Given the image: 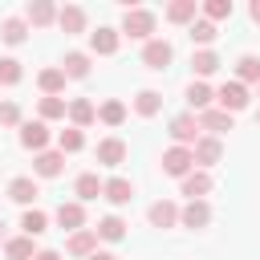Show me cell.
<instances>
[{
  "mask_svg": "<svg viewBox=\"0 0 260 260\" xmlns=\"http://www.w3.org/2000/svg\"><path fill=\"white\" fill-rule=\"evenodd\" d=\"M122 32L134 37V41H146V37L154 32V12H146V8H126V16H122Z\"/></svg>",
  "mask_w": 260,
  "mask_h": 260,
  "instance_id": "1",
  "label": "cell"
},
{
  "mask_svg": "<svg viewBox=\"0 0 260 260\" xmlns=\"http://www.w3.org/2000/svg\"><path fill=\"white\" fill-rule=\"evenodd\" d=\"M215 98H219V106H223V114H236V110H244V106H248V89H244L240 81H223Z\"/></svg>",
  "mask_w": 260,
  "mask_h": 260,
  "instance_id": "2",
  "label": "cell"
},
{
  "mask_svg": "<svg viewBox=\"0 0 260 260\" xmlns=\"http://www.w3.org/2000/svg\"><path fill=\"white\" fill-rule=\"evenodd\" d=\"M191 167H195V158H191L187 146H171V150L162 154V171H167V175H179V179H183Z\"/></svg>",
  "mask_w": 260,
  "mask_h": 260,
  "instance_id": "3",
  "label": "cell"
},
{
  "mask_svg": "<svg viewBox=\"0 0 260 260\" xmlns=\"http://www.w3.org/2000/svg\"><path fill=\"white\" fill-rule=\"evenodd\" d=\"M171 57H175V49L167 41H146V49H142V65H150V69H167Z\"/></svg>",
  "mask_w": 260,
  "mask_h": 260,
  "instance_id": "4",
  "label": "cell"
},
{
  "mask_svg": "<svg viewBox=\"0 0 260 260\" xmlns=\"http://www.w3.org/2000/svg\"><path fill=\"white\" fill-rule=\"evenodd\" d=\"M219 154H223L219 138H195V146H191V158H195L199 167H211V162H219Z\"/></svg>",
  "mask_w": 260,
  "mask_h": 260,
  "instance_id": "5",
  "label": "cell"
},
{
  "mask_svg": "<svg viewBox=\"0 0 260 260\" xmlns=\"http://www.w3.org/2000/svg\"><path fill=\"white\" fill-rule=\"evenodd\" d=\"M195 134H199V118H191V114H179V118L171 122V138H175L179 146L195 142Z\"/></svg>",
  "mask_w": 260,
  "mask_h": 260,
  "instance_id": "6",
  "label": "cell"
},
{
  "mask_svg": "<svg viewBox=\"0 0 260 260\" xmlns=\"http://www.w3.org/2000/svg\"><path fill=\"white\" fill-rule=\"evenodd\" d=\"M20 142H24L28 150L41 154L45 142H49V126H45V122H24V126H20Z\"/></svg>",
  "mask_w": 260,
  "mask_h": 260,
  "instance_id": "7",
  "label": "cell"
},
{
  "mask_svg": "<svg viewBox=\"0 0 260 260\" xmlns=\"http://www.w3.org/2000/svg\"><path fill=\"white\" fill-rule=\"evenodd\" d=\"M179 219H183L187 228H207V223H211V207H207L203 199H191V203L179 211Z\"/></svg>",
  "mask_w": 260,
  "mask_h": 260,
  "instance_id": "8",
  "label": "cell"
},
{
  "mask_svg": "<svg viewBox=\"0 0 260 260\" xmlns=\"http://www.w3.org/2000/svg\"><path fill=\"white\" fill-rule=\"evenodd\" d=\"M126 158V142L122 138H106V142H98V162L102 167H118Z\"/></svg>",
  "mask_w": 260,
  "mask_h": 260,
  "instance_id": "9",
  "label": "cell"
},
{
  "mask_svg": "<svg viewBox=\"0 0 260 260\" xmlns=\"http://www.w3.org/2000/svg\"><path fill=\"white\" fill-rule=\"evenodd\" d=\"M32 167H37V175L53 179V175H61V167H65V154H61V150H41V154L32 158Z\"/></svg>",
  "mask_w": 260,
  "mask_h": 260,
  "instance_id": "10",
  "label": "cell"
},
{
  "mask_svg": "<svg viewBox=\"0 0 260 260\" xmlns=\"http://www.w3.org/2000/svg\"><path fill=\"white\" fill-rule=\"evenodd\" d=\"M207 191H211V175H207V171H187V175H183V195L203 199Z\"/></svg>",
  "mask_w": 260,
  "mask_h": 260,
  "instance_id": "11",
  "label": "cell"
},
{
  "mask_svg": "<svg viewBox=\"0 0 260 260\" xmlns=\"http://www.w3.org/2000/svg\"><path fill=\"white\" fill-rule=\"evenodd\" d=\"M102 195H106L110 203H118V207H122V203H130V199H134V183H130V179H110V183H102Z\"/></svg>",
  "mask_w": 260,
  "mask_h": 260,
  "instance_id": "12",
  "label": "cell"
},
{
  "mask_svg": "<svg viewBox=\"0 0 260 260\" xmlns=\"http://www.w3.org/2000/svg\"><path fill=\"white\" fill-rule=\"evenodd\" d=\"M57 223H61L65 232H81V223H85L81 203H61V207H57Z\"/></svg>",
  "mask_w": 260,
  "mask_h": 260,
  "instance_id": "13",
  "label": "cell"
},
{
  "mask_svg": "<svg viewBox=\"0 0 260 260\" xmlns=\"http://www.w3.org/2000/svg\"><path fill=\"white\" fill-rule=\"evenodd\" d=\"M41 191H37V183L28 179V175H20V179H12L8 183V199H16V203H32Z\"/></svg>",
  "mask_w": 260,
  "mask_h": 260,
  "instance_id": "14",
  "label": "cell"
},
{
  "mask_svg": "<svg viewBox=\"0 0 260 260\" xmlns=\"http://www.w3.org/2000/svg\"><path fill=\"white\" fill-rule=\"evenodd\" d=\"M57 24H61L65 32H81V28H85V12H81L77 4H65V8L57 12Z\"/></svg>",
  "mask_w": 260,
  "mask_h": 260,
  "instance_id": "15",
  "label": "cell"
},
{
  "mask_svg": "<svg viewBox=\"0 0 260 260\" xmlns=\"http://www.w3.org/2000/svg\"><path fill=\"white\" fill-rule=\"evenodd\" d=\"M199 130L223 134V130H232V114H223V110H203V114H199Z\"/></svg>",
  "mask_w": 260,
  "mask_h": 260,
  "instance_id": "16",
  "label": "cell"
},
{
  "mask_svg": "<svg viewBox=\"0 0 260 260\" xmlns=\"http://www.w3.org/2000/svg\"><path fill=\"white\" fill-rule=\"evenodd\" d=\"M69 252L73 256H93L98 252V232H73L69 236Z\"/></svg>",
  "mask_w": 260,
  "mask_h": 260,
  "instance_id": "17",
  "label": "cell"
},
{
  "mask_svg": "<svg viewBox=\"0 0 260 260\" xmlns=\"http://www.w3.org/2000/svg\"><path fill=\"white\" fill-rule=\"evenodd\" d=\"M89 49H93V53H114V49H118V28H98V32H89Z\"/></svg>",
  "mask_w": 260,
  "mask_h": 260,
  "instance_id": "18",
  "label": "cell"
},
{
  "mask_svg": "<svg viewBox=\"0 0 260 260\" xmlns=\"http://www.w3.org/2000/svg\"><path fill=\"white\" fill-rule=\"evenodd\" d=\"M134 110H138L142 118H154V114L162 110V93H154V89H142V93L134 98Z\"/></svg>",
  "mask_w": 260,
  "mask_h": 260,
  "instance_id": "19",
  "label": "cell"
},
{
  "mask_svg": "<svg viewBox=\"0 0 260 260\" xmlns=\"http://www.w3.org/2000/svg\"><path fill=\"white\" fill-rule=\"evenodd\" d=\"M69 118H73V126L81 130V126H89V122L98 118V110H93V102H85V98H77V102H69Z\"/></svg>",
  "mask_w": 260,
  "mask_h": 260,
  "instance_id": "20",
  "label": "cell"
},
{
  "mask_svg": "<svg viewBox=\"0 0 260 260\" xmlns=\"http://www.w3.org/2000/svg\"><path fill=\"white\" fill-rule=\"evenodd\" d=\"M175 219H179V207H175V203H167V199H158V203L150 207V223H154V228H171Z\"/></svg>",
  "mask_w": 260,
  "mask_h": 260,
  "instance_id": "21",
  "label": "cell"
},
{
  "mask_svg": "<svg viewBox=\"0 0 260 260\" xmlns=\"http://www.w3.org/2000/svg\"><path fill=\"white\" fill-rule=\"evenodd\" d=\"M4 256H8V260H32V256H37V252H32V236L8 240V244H4Z\"/></svg>",
  "mask_w": 260,
  "mask_h": 260,
  "instance_id": "22",
  "label": "cell"
},
{
  "mask_svg": "<svg viewBox=\"0 0 260 260\" xmlns=\"http://www.w3.org/2000/svg\"><path fill=\"white\" fill-rule=\"evenodd\" d=\"M61 73H65V77H85V73H89V57H85V53H65Z\"/></svg>",
  "mask_w": 260,
  "mask_h": 260,
  "instance_id": "23",
  "label": "cell"
},
{
  "mask_svg": "<svg viewBox=\"0 0 260 260\" xmlns=\"http://www.w3.org/2000/svg\"><path fill=\"white\" fill-rule=\"evenodd\" d=\"M24 16H28V20H32V24H49V20H53V16H57V8H53V4H49V0H32V4H28V8H24Z\"/></svg>",
  "mask_w": 260,
  "mask_h": 260,
  "instance_id": "24",
  "label": "cell"
},
{
  "mask_svg": "<svg viewBox=\"0 0 260 260\" xmlns=\"http://www.w3.org/2000/svg\"><path fill=\"white\" fill-rule=\"evenodd\" d=\"M191 69H195L199 77H207V73H215V69H219V57H215L211 49H199V53L191 57Z\"/></svg>",
  "mask_w": 260,
  "mask_h": 260,
  "instance_id": "25",
  "label": "cell"
},
{
  "mask_svg": "<svg viewBox=\"0 0 260 260\" xmlns=\"http://www.w3.org/2000/svg\"><path fill=\"white\" fill-rule=\"evenodd\" d=\"M20 228H24L28 236H41V232L49 228V215H45V211H37V207H28V211L20 215Z\"/></svg>",
  "mask_w": 260,
  "mask_h": 260,
  "instance_id": "26",
  "label": "cell"
},
{
  "mask_svg": "<svg viewBox=\"0 0 260 260\" xmlns=\"http://www.w3.org/2000/svg\"><path fill=\"white\" fill-rule=\"evenodd\" d=\"M93 232H98L102 240H110V244H114V240H122V236H126V223H122L118 215H106V219H102Z\"/></svg>",
  "mask_w": 260,
  "mask_h": 260,
  "instance_id": "27",
  "label": "cell"
},
{
  "mask_svg": "<svg viewBox=\"0 0 260 260\" xmlns=\"http://www.w3.org/2000/svg\"><path fill=\"white\" fill-rule=\"evenodd\" d=\"M167 20H175V24H187V20H195V0H175V4L167 8Z\"/></svg>",
  "mask_w": 260,
  "mask_h": 260,
  "instance_id": "28",
  "label": "cell"
},
{
  "mask_svg": "<svg viewBox=\"0 0 260 260\" xmlns=\"http://www.w3.org/2000/svg\"><path fill=\"white\" fill-rule=\"evenodd\" d=\"M211 98H215V93H211L203 81H191V85H187V102H191L195 110H207V106H211Z\"/></svg>",
  "mask_w": 260,
  "mask_h": 260,
  "instance_id": "29",
  "label": "cell"
},
{
  "mask_svg": "<svg viewBox=\"0 0 260 260\" xmlns=\"http://www.w3.org/2000/svg\"><path fill=\"white\" fill-rule=\"evenodd\" d=\"M236 73H240V85H244V81H260V57H252V53L240 57V61H236Z\"/></svg>",
  "mask_w": 260,
  "mask_h": 260,
  "instance_id": "30",
  "label": "cell"
},
{
  "mask_svg": "<svg viewBox=\"0 0 260 260\" xmlns=\"http://www.w3.org/2000/svg\"><path fill=\"white\" fill-rule=\"evenodd\" d=\"M187 32H191L195 45H211V41H215V24H211V20H191Z\"/></svg>",
  "mask_w": 260,
  "mask_h": 260,
  "instance_id": "31",
  "label": "cell"
},
{
  "mask_svg": "<svg viewBox=\"0 0 260 260\" xmlns=\"http://www.w3.org/2000/svg\"><path fill=\"white\" fill-rule=\"evenodd\" d=\"M41 89H45L49 98H57V93L65 89V73H61V69H45V73H41Z\"/></svg>",
  "mask_w": 260,
  "mask_h": 260,
  "instance_id": "32",
  "label": "cell"
},
{
  "mask_svg": "<svg viewBox=\"0 0 260 260\" xmlns=\"http://www.w3.org/2000/svg\"><path fill=\"white\" fill-rule=\"evenodd\" d=\"M102 195V179L98 175H77V199H98Z\"/></svg>",
  "mask_w": 260,
  "mask_h": 260,
  "instance_id": "33",
  "label": "cell"
},
{
  "mask_svg": "<svg viewBox=\"0 0 260 260\" xmlns=\"http://www.w3.org/2000/svg\"><path fill=\"white\" fill-rule=\"evenodd\" d=\"M0 37H4L8 45H20V41H24V20H16V16H8V20L0 24Z\"/></svg>",
  "mask_w": 260,
  "mask_h": 260,
  "instance_id": "34",
  "label": "cell"
},
{
  "mask_svg": "<svg viewBox=\"0 0 260 260\" xmlns=\"http://www.w3.org/2000/svg\"><path fill=\"white\" fill-rule=\"evenodd\" d=\"M57 146H61V154H65V150L73 154V150H81V146H85V138H81V130L73 126V130H61V134H57Z\"/></svg>",
  "mask_w": 260,
  "mask_h": 260,
  "instance_id": "35",
  "label": "cell"
},
{
  "mask_svg": "<svg viewBox=\"0 0 260 260\" xmlns=\"http://www.w3.org/2000/svg\"><path fill=\"white\" fill-rule=\"evenodd\" d=\"M20 81V61L16 57H0V85H16Z\"/></svg>",
  "mask_w": 260,
  "mask_h": 260,
  "instance_id": "36",
  "label": "cell"
},
{
  "mask_svg": "<svg viewBox=\"0 0 260 260\" xmlns=\"http://www.w3.org/2000/svg\"><path fill=\"white\" fill-rule=\"evenodd\" d=\"M98 118H102L106 126H118V122L126 118V106H122V102H106V106L98 110Z\"/></svg>",
  "mask_w": 260,
  "mask_h": 260,
  "instance_id": "37",
  "label": "cell"
},
{
  "mask_svg": "<svg viewBox=\"0 0 260 260\" xmlns=\"http://www.w3.org/2000/svg\"><path fill=\"white\" fill-rule=\"evenodd\" d=\"M41 118H65V102L61 98H41Z\"/></svg>",
  "mask_w": 260,
  "mask_h": 260,
  "instance_id": "38",
  "label": "cell"
},
{
  "mask_svg": "<svg viewBox=\"0 0 260 260\" xmlns=\"http://www.w3.org/2000/svg\"><path fill=\"white\" fill-rule=\"evenodd\" d=\"M203 8H207V16H211V20H223V16H232V0H207Z\"/></svg>",
  "mask_w": 260,
  "mask_h": 260,
  "instance_id": "39",
  "label": "cell"
},
{
  "mask_svg": "<svg viewBox=\"0 0 260 260\" xmlns=\"http://www.w3.org/2000/svg\"><path fill=\"white\" fill-rule=\"evenodd\" d=\"M16 122H20L16 102H4V106H0V126H16Z\"/></svg>",
  "mask_w": 260,
  "mask_h": 260,
  "instance_id": "40",
  "label": "cell"
},
{
  "mask_svg": "<svg viewBox=\"0 0 260 260\" xmlns=\"http://www.w3.org/2000/svg\"><path fill=\"white\" fill-rule=\"evenodd\" d=\"M32 260H61V256H57V252H49V248H45V252H37V256H32Z\"/></svg>",
  "mask_w": 260,
  "mask_h": 260,
  "instance_id": "41",
  "label": "cell"
},
{
  "mask_svg": "<svg viewBox=\"0 0 260 260\" xmlns=\"http://www.w3.org/2000/svg\"><path fill=\"white\" fill-rule=\"evenodd\" d=\"M248 12H252V20L260 24V0H252V8H248Z\"/></svg>",
  "mask_w": 260,
  "mask_h": 260,
  "instance_id": "42",
  "label": "cell"
},
{
  "mask_svg": "<svg viewBox=\"0 0 260 260\" xmlns=\"http://www.w3.org/2000/svg\"><path fill=\"white\" fill-rule=\"evenodd\" d=\"M89 260H118V256H114V252H93Z\"/></svg>",
  "mask_w": 260,
  "mask_h": 260,
  "instance_id": "43",
  "label": "cell"
},
{
  "mask_svg": "<svg viewBox=\"0 0 260 260\" xmlns=\"http://www.w3.org/2000/svg\"><path fill=\"white\" fill-rule=\"evenodd\" d=\"M0 236H4V223H0Z\"/></svg>",
  "mask_w": 260,
  "mask_h": 260,
  "instance_id": "44",
  "label": "cell"
},
{
  "mask_svg": "<svg viewBox=\"0 0 260 260\" xmlns=\"http://www.w3.org/2000/svg\"><path fill=\"white\" fill-rule=\"evenodd\" d=\"M256 122H260V114H256Z\"/></svg>",
  "mask_w": 260,
  "mask_h": 260,
  "instance_id": "45",
  "label": "cell"
}]
</instances>
